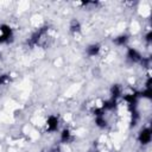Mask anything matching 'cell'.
Returning <instances> with one entry per match:
<instances>
[{
    "mask_svg": "<svg viewBox=\"0 0 152 152\" xmlns=\"http://www.w3.org/2000/svg\"><path fill=\"white\" fill-rule=\"evenodd\" d=\"M61 118L57 114H49L46 119L44 120V131L49 134H53L56 132H59L61 129Z\"/></svg>",
    "mask_w": 152,
    "mask_h": 152,
    "instance_id": "6da1fadb",
    "label": "cell"
},
{
    "mask_svg": "<svg viewBox=\"0 0 152 152\" xmlns=\"http://www.w3.org/2000/svg\"><path fill=\"white\" fill-rule=\"evenodd\" d=\"M14 39V30L10 24H0V45H7Z\"/></svg>",
    "mask_w": 152,
    "mask_h": 152,
    "instance_id": "7a4b0ae2",
    "label": "cell"
},
{
    "mask_svg": "<svg viewBox=\"0 0 152 152\" xmlns=\"http://www.w3.org/2000/svg\"><path fill=\"white\" fill-rule=\"evenodd\" d=\"M152 140V131H151V127L147 125V126H142L139 131H138V134H137V141L141 145V146H147L150 145Z\"/></svg>",
    "mask_w": 152,
    "mask_h": 152,
    "instance_id": "3957f363",
    "label": "cell"
},
{
    "mask_svg": "<svg viewBox=\"0 0 152 152\" xmlns=\"http://www.w3.org/2000/svg\"><path fill=\"white\" fill-rule=\"evenodd\" d=\"M126 59L129 63H132V64H142L145 57L142 56V53L138 49H135V48H128L127 46V50H126Z\"/></svg>",
    "mask_w": 152,
    "mask_h": 152,
    "instance_id": "277c9868",
    "label": "cell"
},
{
    "mask_svg": "<svg viewBox=\"0 0 152 152\" xmlns=\"http://www.w3.org/2000/svg\"><path fill=\"white\" fill-rule=\"evenodd\" d=\"M75 140V134L74 131L70 127H63L62 129H59V142L64 146L71 144Z\"/></svg>",
    "mask_w": 152,
    "mask_h": 152,
    "instance_id": "5b68a950",
    "label": "cell"
},
{
    "mask_svg": "<svg viewBox=\"0 0 152 152\" xmlns=\"http://www.w3.org/2000/svg\"><path fill=\"white\" fill-rule=\"evenodd\" d=\"M101 51H102V45L100 43H91L86 48V55L90 58L97 57L101 53Z\"/></svg>",
    "mask_w": 152,
    "mask_h": 152,
    "instance_id": "8992f818",
    "label": "cell"
},
{
    "mask_svg": "<svg viewBox=\"0 0 152 152\" xmlns=\"http://www.w3.org/2000/svg\"><path fill=\"white\" fill-rule=\"evenodd\" d=\"M69 33L72 34V36H78L81 32H82V24L78 19L76 18H72L70 21H69Z\"/></svg>",
    "mask_w": 152,
    "mask_h": 152,
    "instance_id": "52a82bcc",
    "label": "cell"
},
{
    "mask_svg": "<svg viewBox=\"0 0 152 152\" xmlns=\"http://www.w3.org/2000/svg\"><path fill=\"white\" fill-rule=\"evenodd\" d=\"M129 42V36L126 34V33H120L118 34L116 37H114L113 39V43L116 45V46H120V48H127V44Z\"/></svg>",
    "mask_w": 152,
    "mask_h": 152,
    "instance_id": "ba28073f",
    "label": "cell"
},
{
    "mask_svg": "<svg viewBox=\"0 0 152 152\" xmlns=\"http://www.w3.org/2000/svg\"><path fill=\"white\" fill-rule=\"evenodd\" d=\"M11 81H12V76L10 74H0V88L8 86Z\"/></svg>",
    "mask_w": 152,
    "mask_h": 152,
    "instance_id": "9c48e42d",
    "label": "cell"
}]
</instances>
